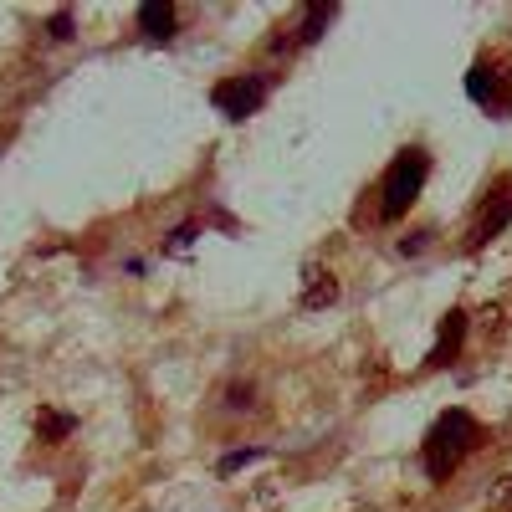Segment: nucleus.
Listing matches in <instances>:
<instances>
[{
  "label": "nucleus",
  "mask_w": 512,
  "mask_h": 512,
  "mask_svg": "<svg viewBox=\"0 0 512 512\" xmlns=\"http://www.w3.org/2000/svg\"><path fill=\"white\" fill-rule=\"evenodd\" d=\"M477 446H482V425H477V415L446 410V415L431 425V431H425V446H420L425 477H431V482H446V477H451Z\"/></svg>",
  "instance_id": "1"
},
{
  "label": "nucleus",
  "mask_w": 512,
  "mask_h": 512,
  "mask_svg": "<svg viewBox=\"0 0 512 512\" xmlns=\"http://www.w3.org/2000/svg\"><path fill=\"white\" fill-rule=\"evenodd\" d=\"M425 180H431V154H425V149H400L395 164L384 169V180H379V216L400 221L405 210L420 200Z\"/></svg>",
  "instance_id": "2"
},
{
  "label": "nucleus",
  "mask_w": 512,
  "mask_h": 512,
  "mask_svg": "<svg viewBox=\"0 0 512 512\" xmlns=\"http://www.w3.org/2000/svg\"><path fill=\"white\" fill-rule=\"evenodd\" d=\"M267 93H272V77H262V72H241V77L216 82V88H210V103H216V113H226L231 123H241V118H251L256 108L267 103Z\"/></svg>",
  "instance_id": "3"
},
{
  "label": "nucleus",
  "mask_w": 512,
  "mask_h": 512,
  "mask_svg": "<svg viewBox=\"0 0 512 512\" xmlns=\"http://www.w3.org/2000/svg\"><path fill=\"white\" fill-rule=\"evenodd\" d=\"M466 98H472L477 108H487L492 118H507L512 113V77L492 57H482V62H472V72H466Z\"/></svg>",
  "instance_id": "4"
},
{
  "label": "nucleus",
  "mask_w": 512,
  "mask_h": 512,
  "mask_svg": "<svg viewBox=\"0 0 512 512\" xmlns=\"http://www.w3.org/2000/svg\"><path fill=\"white\" fill-rule=\"evenodd\" d=\"M461 338H466V313H461V308H451V313L441 318V333H436V349H431V369H446V364L456 359Z\"/></svg>",
  "instance_id": "5"
},
{
  "label": "nucleus",
  "mask_w": 512,
  "mask_h": 512,
  "mask_svg": "<svg viewBox=\"0 0 512 512\" xmlns=\"http://www.w3.org/2000/svg\"><path fill=\"white\" fill-rule=\"evenodd\" d=\"M507 226H512V195H502L497 205H487V210H482V216H477V226H472V236H466V246L477 251V246H487L492 236H502Z\"/></svg>",
  "instance_id": "6"
},
{
  "label": "nucleus",
  "mask_w": 512,
  "mask_h": 512,
  "mask_svg": "<svg viewBox=\"0 0 512 512\" xmlns=\"http://www.w3.org/2000/svg\"><path fill=\"white\" fill-rule=\"evenodd\" d=\"M139 31L149 41H169V36H175V6H164V0H144V6H139Z\"/></svg>",
  "instance_id": "7"
},
{
  "label": "nucleus",
  "mask_w": 512,
  "mask_h": 512,
  "mask_svg": "<svg viewBox=\"0 0 512 512\" xmlns=\"http://www.w3.org/2000/svg\"><path fill=\"white\" fill-rule=\"evenodd\" d=\"M77 431V415H67V410H41L36 415V436L41 441H67Z\"/></svg>",
  "instance_id": "8"
},
{
  "label": "nucleus",
  "mask_w": 512,
  "mask_h": 512,
  "mask_svg": "<svg viewBox=\"0 0 512 512\" xmlns=\"http://www.w3.org/2000/svg\"><path fill=\"white\" fill-rule=\"evenodd\" d=\"M338 16V6H308V16H303V26H297V41H318L323 36V26Z\"/></svg>",
  "instance_id": "9"
},
{
  "label": "nucleus",
  "mask_w": 512,
  "mask_h": 512,
  "mask_svg": "<svg viewBox=\"0 0 512 512\" xmlns=\"http://www.w3.org/2000/svg\"><path fill=\"white\" fill-rule=\"evenodd\" d=\"M313 282H308V297H303V308H323V303H333L338 297V282L333 277H323V272H308Z\"/></svg>",
  "instance_id": "10"
},
{
  "label": "nucleus",
  "mask_w": 512,
  "mask_h": 512,
  "mask_svg": "<svg viewBox=\"0 0 512 512\" xmlns=\"http://www.w3.org/2000/svg\"><path fill=\"white\" fill-rule=\"evenodd\" d=\"M262 456H267L262 446H246V451H226V456H221V477L241 472V466H251V461H262Z\"/></svg>",
  "instance_id": "11"
},
{
  "label": "nucleus",
  "mask_w": 512,
  "mask_h": 512,
  "mask_svg": "<svg viewBox=\"0 0 512 512\" xmlns=\"http://www.w3.org/2000/svg\"><path fill=\"white\" fill-rule=\"evenodd\" d=\"M47 31H52V41H72V11H57L47 21Z\"/></svg>",
  "instance_id": "12"
},
{
  "label": "nucleus",
  "mask_w": 512,
  "mask_h": 512,
  "mask_svg": "<svg viewBox=\"0 0 512 512\" xmlns=\"http://www.w3.org/2000/svg\"><path fill=\"white\" fill-rule=\"evenodd\" d=\"M226 405H231V410H246V405H251V390H241V384H231V390H226Z\"/></svg>",
  "instance_id": "13"
},
{
  "label": "nucleus",
  "mask_w": 512,
  "mask_h": 512,
  "mask_svg": "<svg viewBox=\"0 0 512 512\" xmlns=\"http://www.w3.org/2000/svg\"><path fill=\"white\" fill-rule=\"evenodd\" d=\"M190 241H195V226H180L175 241H169V251H180V246H190Z\"/></svg>",
  "instance_id": "14"
},
{
  "label": "nucleus",
  "mask_w": 512,
  "mask_h": 512,
  "mask_svg": "<svg viewBox=\"0 0 512 512\" xmlns=\"http://www.w3.org/2000/svg\"><path fill=\"white\" fill-rule=\"evenodd\" d=\"M507 512H512V492H507Z\"/></svg>",
  "instance_id": "15"
}]
</instances>
